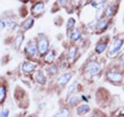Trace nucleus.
Masks as SVG:
<instances>
[{
    "label": "nucleus",
    "mask_w": 124,
    "mask_h": 117,
    "mask_svg": "<svg viewBox=\"0 0 124 117\" xmlns=\"http://www.w3.org/2000/svg\"><path fill=\"white\" fill-rule=\"evenodd\" d=\"M26 53L31 57L37 54V47L33 42H28V45L26 46Z\"/></svg>",
    "instance_id": "39448f33"
},
{
    "label": "nucleus",
    "mask_w": 124,
    "mask_h": 117,
    "mask_svg": "<svg viewBox=\"0 0 124 117\" xmlns=\"http://www.w3.org/2000/svg\"><path fill=\"white\" fill-rule=\"evenodd\" d=\"M120 63H121L122 65H124V54L121 57H120Z\"/></svg>",
    "instance_id": "bb28decb"
},
{
    "label": "nucleus",
    "mask_w": 124,
    "mask_h": 117,
    "mask_svg": "<svg viewBox=\"0 0 124 117\" xmlns=\"http://www.w3.org/2000/svg\"><path fill=\"white\" fill-rule=\"evenodd\" d=\"M78 102H79V97H77V96H71L70 99L68 100V103L70 105H76Z\"/></svg>",
    "instance_id": "5701e85b"
},
{
    "label": "nucleus",
    "mask_w": 124,
    "mask_h": 117,
    "mask_svg": "<svg viewBox=\"0 0 124 117\" xmlns=\"http://www.w3.org/2000/svg\"><path fill=\"white\" fill-rule=\"evenodd\" d=\"M0 117H9V110L7 108H0Z\"/></svg>",
    "instance_id": "aec40b11"
},
{
    "label": "nucleus",
    "mask_w": 124,
    "mask_h": 117,
    "mask_svg": "<svg viewBox=\"0 0 124 117\" xmlns=\"http://www.w3.org/2000/svg\"><path fill=\"white\" fill-rule=\"evenodd\" d=\"M33 23H34V21H33V19H31V18H29V19H27V20H25L24 22L21 24V27L20 28L22 29V31H26V30H28V29H30L31 27L33 26Z\"/></svg>",
    "instance_id": "9d476101"
},
{
    "label": "nucleus",
    "mask_w": 124,
    "mask_h": 117,
    "mask_svg": "<svg viewBox=\"0 0 124 117\" xmlns=\"http://www.w3.org/2000/svg\"><path fill=\"white\" fill-rule=\"evenodd\" d=\"M107 46H108V44H106V42H99V44L95 47L96 52H97V53H101V52H103L104 50H106Z\"/></svg>",
    "instance_id": "6ab92c4d"
},
{
    "label": "nucleus",
    "mask_w": 124,
    "mask_h": 117,
    "mask_svg": "<svg viewBox=\"0 0 124 117\" xmlns=\"http://www.w3.org/2000/svg\"><path fill=\"white\" fill-rule=\"evenodd\" d=\"M36 67V65L32 63V62H30V61H26L23 63V66H22V68H23V71H24L25 73H32L34 69H35Z\"/></svg>",
    "instance_id": "6e6552de"
},
{
    "label": "nucleus",
    "mask_w": 124,
    "mask_h": 117,
    "mask_svg": "<svg viewBox=\"0 0 124 117\" xmlns=\"http://www.w3.org/2000/svg\"><path fill=\"white\" fill-rule=\"evenodd\" d=\"M23 41H24V35H23V33L18 34L17 37H16V41H15V47H16V48H17V49L20 48Z\"/></svg>",
    "instance_id": "ddd939ff"
},
{
    "label": "nucleus",
    "mask_w": 124,
    "mask_h": 117,
    "mask_svg": "<svg viewBox=\"0 0 124 117\" xmlns=\"http://www.w3.org/2000/svg\"><path fill=\"white\" fill-rule=\"evenodd\" d=\"M89 110H90V108L87 105H82V106H80L78 108V114L79 115H83L85 113H87Z\"/></svg>",
    "instance_id": "dca6fc26"
},
{
    "label": "nucleus",
    "mask_w": 124,
    "mask_h": 117,
    "mask_svg": "<svg viewBox=\"0 0 124 117\" xmlns=\"http://www.w3.org/2000/svg\"><path fill=\"white\" fill-rule=\"evenodd\" d=\"M116 8V6H110L108 8V11H107V15L108 16H111L112 14H114V10L113 9H115Z\"/></svg>",
    "instance_id": "393cba45"
},
{
    "label": "nucleus",
    "mask_w": 124,
    "mask_h": 117,
    "mask_svg": "<svg viewBox=\"0 0 124 117\" xmlns=\"http://www.w3.org/2000/svg\"><path fill=\"white\" fill-rule=\"evenodd\" d=\"M9 22H10V20L9 19H7V18H1L0 19V31L8 28Z\"/></svg>",
    "instance_id": "f8f14e48"
},
{
    "label": "nucleus",
    "mask_w": 124,
    "mask_h": 117,
    "mask_svg": "<svg viewBox=\"0 0 124 117\" xmlns=\"http://www.w3.org/2000/svg\"><path fill=\"white\" fill-rule=\"evenodd\" d=\"M37 51L40 54H46L49 50V41L46 37H40L37 42Z\"/></svg>",
    "instance_id": "f03ea898"
},
{
    "label": "nucleus",
    "mask_w": 124,
    "mask_h": 117,
    "mask_svg": "<svg viewBox=\"0 0 124 117\" xmlns=\"http://www.w3.org/2000/svg\"><path fill=\"white\" fill-rule=\"evenodd\" d=\"M54 57H55V53H54V51H50L46 54L45 56V61L48 62V63H51V62H53L54 60Z\"/></svg>",
    "instance_id": "2eb2a0df"
},
{
    "label": "nucleus",
    "mask_w": 124,
    "mask_h": 117,
    "mask_svg": "<svg viewBox=\"0 0 124 117\" xmlns=\"http://www.w3.org/2000/svg\"><path fill=\"white\" fill-rule=\"evenodd\" d=\"M27 117H36L35 115H29V116H27Z\"/></svg>",
    "instance_id": "cd10ccee"
},
{
    "label": "nucleus",
    "mask_w": 124,
    "mask_h": 117,
    "mask_svg": "<svg viewBox=\"0 0 124 117\" xmlns=\"http://www.w3.org/2000/svg\"><path fill=\"white\" fill-rule=\"evenodd\" d=\"M73 25H75V20H73V19H70V20L68 21V23H67V27L68 28H72Z\"/></svg>",
    "instance_id": "a878e982"
},
{
    "label": "nucleus",
    "mask_w": 124,
    "mask_h": 117,
    "mask_svg": "<svg viewBox=\"0 0 124 117\" xmlns=\"http://www.w3.org/2000/svg\"><path fill=\"white\" fill-rule=\"evenodd\" d=\"M68 116H69V111L67 109H62L61 111L56 113L53 117H68Z\"/></svg>",
    "instance_id": "f3484780"
},
{
    "label": "nucleus",
    "mask_w": 124,
    "mask_h": 117,
    "mask_svg": "<svg viewBox=\"0 0 124 117\" xmlns=\"http://www.w3.org/2000/svg\"><path fill=\"white\" fill-rule=\"evenodd\" d=\"M99 72H100V65L95 61L88 62L86 68H85V74L88 77H93V76L98 75Z\"/></svg>",
    "instance_id": "f257e3e1"
},
{
    "label": "nucleus",
    "mask_w": 124,
    "mask_h": 117,
    "mask_svg": "<svg viewBox=\"0 0 124 117\" xmlns=\"http://www.w3.org/2000/svg\"><path fill=\"white\" fill-rule=\"evenodd\" d=\"M121 46H122V40H121V38H117V40L114 42L113 47H112L111 50H110L108 56H114V55H116L117 52L120 50V48H121Z\"/></svg>",
    "instance_id": "20e7f679"
},
{
    "label": "nucleus",
    "mask_w": 124,
    "mask_h": 117,
    "mask_svg": "<svg viewBox=\"0 0 124 117\" xmlns=\"http://www.w3.org/2000/svg\"><path fill=\"white\" fill-rule=\"evenodd\" d=\"M34 79H35V81L37 82L38 84H40V85H45L46 82L45 75L40 71H38V72L35 73V75H34Z\"/></svg>",
    "instance_id": "1a4fd4ad"
},
{
    "label": "nucleus",
    "mask_w": 124,
    "mask_h": 117,
    "mask_svg": "<svg viewBox=\"0 0 124 117\" xmlns=\"http://www.w3.org/2000/svg\"><path fill=\"white\" fill-rule=\"evenodd\" d=\"M108 79L112 82H120L122 80V75L117 72H108Z\"/></svg>",
    "instance_id": "0eeeda50"
},
{
    "label": "nucleus",
    "mask_w": 124,
    "mask_h": 117,
    "mask_svg": "<svg viewBox=\"0 0 124 117\" xmlns=\"http://www.w3.org/2000/svg\"><path fill=\"white\" fill-rule=\"evenodd\" d=\"M71 76H72V74L70 73H66V74H63L61 77L58 78V80H57V83L58 85H61V86H63V85H65L67 83V82L71 79Z\"/></svg>",
    "instance_id": "423d86ee"
},
{
    "label": "nucleus",
    "mask_w": 124,
    "mask_h": 117,
    "mask_svg": "<svg viewBox=\"0 0 124 117\" xmlns=\"http://www.w3.org/2000/svg\"><path fill=\"white\" fill-rule=\"evenodd\" d=\"M76 55H77V48L76 47H71L70 50H69V53H68V61L72 62L75 60Z\"/></svg>",
    "instance_id": "4468645a"
},
{
    "label": "nucleus",
    "mask_w": 124,
    "mask_h": 117,
    "mask_svg": "<svg viewBox=\"0 0 124 117\" xmlns=\"http://www.w3.org/2000/svg\"><path fill=\"white\" fill-rule=\"evenodd\" d=\"M107 25H108V21L106 20V19H104V20H101V21H100L96 27H97V29H98V30H102V29L106 28Z\"/></svg>",
    "instance_id": "412c9836"
},
{
    "label": "nucleus",
    "mask_w": 124,
    "mask_h": 117,
    "mask_svg": "<svg viewBox=\"0 0 124 117\" xmlns=\"http://www.w3.org/2000/svg\"><path fill=\"white\" fill-rule=\"evenodd\" d=\"M48 71H49V74H50V75L54 76V75H56V74H57V67H56L55 65H54V66H51V67H50Z\"/></svg>",
    "instance_id": "b1692460"
},
{
    "label": "nucleus",
    "mask_w": 124,
    "mask_h": 117,
    "mask_svg": "<svg viewBox=\"0 0 124 117\" xmlns=\"http://www.w3.org/2000/svg\"><path fill=\"white\" fill-rule=\"evenodd\" d=\"M77 83H78V82L76 81V82H73V83L70 85V86H69V88H68V91H67V94H68V95H70L71 93L73 92V90H75V89H76V87H77Z\"/></svg>",
    "instance_id": "4be33fe9"
},
{
    "label": "nucleus",
    "mask_w": 124,
    "mask_h": 117,
    "mask_svg": "<svg viewBox=\"0 0 124 117\" xmlns=\"http://www.w3.org/2000/svg\"><path fill=\"white\" fill-rule=\"evenodd\" d=\"M6 99V87L5 85H0V105L4 103Z\"/></svg>",
    "instance_id": "9b49d317"
},
{
    "label": "nucleus",
    "mask_w": 124,
    "mask_h": 117,
    "mask_svg": "<svg viewBox=\"0 0 124 117\" xmlns=\"http://www.w3.org/2000/svg\"><path fill=\"white\" fill-rule=\"evenodd\" d=\"M71 41H77L78 38L80 37V31L78 29H72L71 32H70V35H69Z\"/></svg>",
    "instance_id": "a211bd4d"
},
{
    "label": "nucleus",
    "mask_w": 124,
    "mask_h": 117,
    "mask_svg": "<svg viewBox=\"0 0 124 117\" xmlns=\"http://www.w3.org/2000/svg\"><path fill=\"white\" fill-rule=\"evenodd\" d=\"M32 14L35 16V17H39L40 15H42V13H44L45 10V3L44 2H37L35 3L33 6H32Z\"/></svg>",
    "instance_id": "7ed1b4c3"
}]
</instances>
